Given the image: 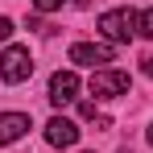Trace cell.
<instances>
[{
  "label": "cell",
  "instance_id": "cell-2",
  "mask_svg": "<svg viewBox=\"0 0 153 153\" xmlns=\"http://www.w3.org/2000/svg\"><path fill=\"white\" fill-rule=\"evenodd\" d=\"M100 29H103V37L108 42H132V29H137V17L128 13V8H112V13H103L100 17Z\"/></svg>",
  "mask_w": 153,
  "mask_h": 153
},
{
  "label": "cell",
  "instance_id": "cell-10",
  "mask_svg": "<svg viewBox=\"0 0 153 153\" xmlns=\"http://www.w3.org/2000/svg\"><path fill=\"white\" fill-rule=\"evenodd\" d=\"M8 37H13V21H8V17H0V42H8Z\"/></svg>",
  "mask_w": 153,
  "mask_h": 153
},
{
  "label": "cell",
  "instance_id": "cell-4",
  "mask_svg": "<svg viewBox=\"0 0 153 153\" xmlns=\"http://www.w3.org/2000/svg\"><path fill=\"white\" fill-rule=\"evenodd\" d=\"M112 58H116V50L108 42H79V46H71V62H79V66H95V62H112Z\"/></svg>",
  "mask_w": 153,
  "mask_h": 153
},
{
  "label": "cell",
  "instance_id": "cell-8",
  "mask_svg": "<svg viewBox=\"0 0 153 153\" xmlns=\"http://www.w3.org/2000/svg\"><path fill=\"white\" fill-rule=\"evenodd\" d=\"M137 33H141V37H153V8L137 13Z\"/></svg>",
  "mask_w": 153,
  "mask_h": 153
},
{
  "label": "cell",
  "instance_id": "cell-6",
  "mask_svg": "<svg viewBox=\"0 0 153 153\" xmlns=\"http://www.w3.org/2000/svg\"><path fill=\"white\" fill-rule=\"evenodd\" d=\"M75 91H79V75L75 71H58V75L50 79V100L58 103V108L75 100Z\"/></svg>",
  "mask_w": 153,
  "mask_h": 153
},
{
  "label": "cell",
  "instance_id": "cell-9",
  "mask_svg": "<svg viewBox=\"0 0 153 153\" xmlns=\"http://www.w3.org/2000/svg\"><path fill=\"white\" fill-rule=\"evenodd\" d=\"M33 8H37V13H58L62 0H33Z\"/></svg>",
  "mask_w": 153,
  "mask_h": 153
},
{
  "label": "cell",
  "instance_id": "cell-1",
  "mask_svg": "<svg viewBox=\"0 0 153 153\" xmlns=\"http://www.w3.org/2000/svg\"><path fill=\"white\" fill-rule=\"evenodd\" d=\"M29 75H33V58H29L25 46H8L0 54V79L4 83H25Z\"/></svg>",
  "mask_w": 153,
  "mask_h": 153
},
{
  "label": "cell",
  "instance_id": "cell-11",
  "mask_svg": "<svg viewBox=\"0 0 153 153\" xmlns=\"http://www.w3.org/2000/svg\"><path fill=\"white\" fill-rule=\"evenodd\" d=\"M141 71H145V75L153 79V54H145V66H141Z\"/></svg>",
  "mask_w": 153,
  "mask_h": 153
},
{
  "label": "cell",
  "instance_id": "cell-12",
  "mask_svg": "<svg viewBox=\"0 0 153 153\" xmlns=\"http://www.w3.org/2000/svg\"><path fill=\"white\" fill-rule=\"evenodd\" d=\"M145 137H149V145H153V124H149V132H145Z\"/></svg>",
  "mask_w": 153,
  "mask_h": 153
},
{
  "label": "cell",
  "instance_id": "cell-13",
  "mask_svg": "<svg viewBox=\"0 0 153 153\" xmlns=\"http://www.w3.org/2000/svg\"><path fill=\"white\" fill-rule=\"evenodd\" d=\"M75 4H79V8H87V0H75Z\"/></svg>",
  "mask_w": 153,
  "mask_h": 153
},
{
  "label": "cell",
  "instance_id": "cell-3",
  "mask_svg": "<svg viewBox=\"0 0 153 153\" xmlns=\"http://www.w3.org/2000/svg\"><path fill=\"white\" fill-rule=\"evenodd\" d=\"M124 91H128V75L124 71H95L91 75V95H100V100H116Z\"/></svg>",
  "mask_w": 153,
  "mask_h": 153
},
{
  "label": "cell",
  "instance_id": "cell-7",
  "mask_svg": "<svg viewBox=\"0 0 153 153\" xmlns=\"http://www.w3.org/2000/svg\"><path fill=\"white\" fill-rule=\"evenodd\" d=\"M29 132V116L25 112H4L0 116V145H13Z\"/></svg>",
  "mask_w": 153,
  "mask_h": 153
},
{
  "label": "cell",
  "instance_id": "cell-5",
  "mask_svg": "<svg viewBox=\"0 0 153 153\" xmlns=\"http://www.w3.org/2000/svg\"><path fill=\"white\" fill-rule=\"evenodd\" d=\"M46 141H50L54 149H71V145L79 141V124L66 120V116H54L50 124H46Z\"/></svg>",
  "mask_w": 153,
  "mask_h": 153
}]
</instances>
